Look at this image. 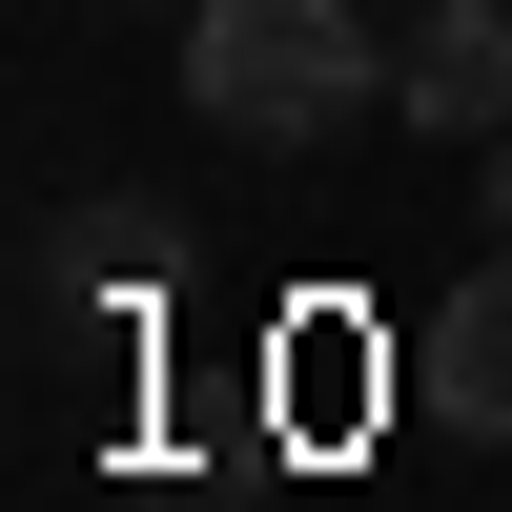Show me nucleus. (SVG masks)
<instances>
[{"instance_id":"f257e3e1","label":"nucleus","mask_w":512,"mask_h":512,"mask_svg":"<svg viewBox=\"0 0 512 512\" xmlns=\"http://www.w3.org/2000/svg\"><path fill=\"white\" fill-rule=\"evenodd\" d=\"M410 41L369 21V0H185V103L226 123V144H349L369 103H390Z\"/></svg>"},{"instance_id":"f03ea898","label":"nucleus","mask_w":512,"mask_h":512,"mask_svg":"<svg viewBox=\"0 0 512 512\" xmlns=\"http://www.w3.org/2000/svg\"><path fill=\"white\" fill-rule=\"evenodd\" d=\"M390 123H431V144H512V0H410Z\"/></svg>"},{"instance_id":"7ed1b4c3","label":"nucleus","mask_w":512,"mask_h":512,"mask_svg":"<svg viewBox=\"0 0 512 512\" xmlns=\"http://www.w3.org/2000/svg\"><path fill=\"white\" fill-rule=\"evenodd\" d=\"M472 226H492V246H512V144H492V164H472Z\"/></svg>"},{"instance_id":"20e7f679","label":"nucleus","mask_w":512,"mask_h":512,"mask_svg":"<svg viewBox=\"0 0 512 512\" xmlns=\"http://www.w3.org/2000/svg\"><path fill=\"white\" fill-rule=\"evenodd\" d=\"M123 21H185V0H123Z\"/></svg>"}]
</instances>
